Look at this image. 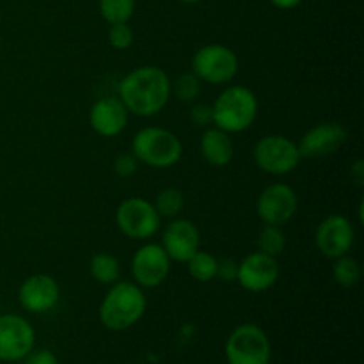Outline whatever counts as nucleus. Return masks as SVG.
I'll return each mask as SVG.
<instances>
[{
    "label": "nucleus",
    "instance_id": "obj_1",
    "mask_svg": "<svg viewBox=\"0 0 364 364\" xmlns=\"http://www.w3.org/2000/svg\"><path fill=\"white\" fill-rule=\"evenodd\" d=\"M117 96L130 114L151 117L162 112L169 103L171 78L159 66L135 68L119 82Z\"/></svg>",
    "mask_w": 364,
    "mask_h": 364
},
{
    "label": "nucleus",
    "instance_id": "obj_2",
    "mask_svg": "<svg viewBox=\"0 0 364 364\" xmlns=\"http://www.w3.org/2000/svg\"><path fill=\"white\" fill-rule=\"evenodd\" d=\"M148 299L134 281H116L100 304V320L109 331H127L144 316Z\"/></svg>",
    "mask_w": 364,
    "mask_h": 364
},
{
    "label": "nucleus",
    "instance_id": "obj_3",
    "mask_svg": "<svg viewBox=\"0 0 364 364\" xmlns=\"http://www.w3.org/2000/svg\"><path fill=\"white\" fill-rule=\"evenodd\" d=\"M259 103L245 85H230L212 105V124L228 134H242L255 124Z\"/></svg>",
    "mask_w": 364,
    "mask_h": 364
},
{
    "label": "nucleus",
    "instance_id": "obj_4",
    "mask_svg": "<svg viewBox=\"0 0 364 364\" xmlns=\"http://www.w3.org/2000/svg\"><path fill=\"white\" fill-rule=\"evenodd\" d=\"M132 153L139 164L153 169H169L183 155V144L174 132L162 127H146L132 139Z\"/></svg>",
    "mask_w": 364,
    "mask_h": 364
},
{
    "label": "nucleus",
    "instance_id": "obj_5",
    "mask_svg": "<svg viewBox=\"0 0 364 364\" xmlns=\"http://www.w3.org/2000/svg\"><path fill=\"white\" fill-rule=\"evenodd\" d=\"M238 55L230 46L210 43L201 46L192 57V73L201 82L212 85L230 84L238 73Z\"/></svg>",
    "mask_w": 364,
    "mask_h": 364
},
{
    "label": "nucleus",
    "instance_id": "obj_6",
    "mask_svg": "<svg viewBox=\"0 0 364 364\" xmlns=\"http://www.w3.org/2000/svg\"><path fill=\"white\" fill-rule=\"evenodd\" d=\"M252 156L258 169L270 176H284L294 173L302 160L297 142L279 134H270L259 139L255 144Z\"/></svg>",
    "mask_w": 364,
    "mask_h": 364
},
{
    "label": "nucleus",
    "instance_id": "obj_7",
    "mask_svg": "<svg viewBox=\"0 0 364 364\" xmlns=\"http://www.w3.org/2000/svg\"><path fill=\"white\" fill-rule=\"evenodd\" d=\"M228 364H269L272 347L265 331L256 323H242L226 341Z\"/></svg>",
    "mask_w": 364,
    "mask_h": 364
},
{
    "label": "nucleus",
    "instance_id": "obj_8",
    "mask_svg": "<svg viewBox=\"0 0 364 364\" xmlns=\"http://www.w3.org/2000/svg\"><path fill=\"white\" fill-rule=\"evenodd\" d=\"M162 217L156 212L155 205L144 198H128L117 206L116 226L130 240H149L160 230Z\"/></svg>",
    "mask_w": 364,
    "mask_h": 364
},
{
    "label": "nucleus",
    "instance_id": "obj_9",
    "mask_svg": "<svg viewBox=\"0 0 364 364\" xmlns=\"http://www.w3.org/2000/svg\"><path fill=\"white\" fill-rule=\"evenodd\" d=\"M299 210V196L288 183H272L262 191L256 201V213L263 224L283 226Z\"/></svg>",
    "mask_w": 364,
    "mask_h": 364
},
{
    "label": "nucleus",
    "instance_id": "obj_10",
    "mask_svg": "<svg viewBox=\"0 0 364 364\" xmlns=\"http://www.w3.org/2000/svg\"><path fill=\"white\" fill-rule=\"evenodd\" d=\"M171 258L160 244H144L134 252L130 263L134 283L141 288H156L171 274Z\"/></svg>",
    "mask_w": 364,
    "mask_h": 364
},
{
    "label": "nucleus",
    "instance_id": "obj_11",
    "mask_svg": "<svg viewBox=\"0 0 364 364\" xmlns=\"http://www.w3.org/2000/svg\"><path fill=\"white\" fill-rule=\"evenodd\" d=\"M36 331L23 316L0 315V361L13 363L25 359L34 350Z\"/></svg>",
    "mask_w": 364,
    "mask_h": 364
},
{
    "label": "nucleus",
    "instance_id": "obj_12",
    "mask_svg": "<svg viewBox=\"0 0 364 364\" xmlns=\"http://www.w3.org/2000/svg\"><path fill=\"white\" fill-rule=\"evenodd\" d=\"M355 242V230L350 220L340 213L327 215L318 224L315 233L316 249L326 258L336 259L350 252Z\"/></svg>",
    "mask_w": 364,
    "mask_h": 364
},
{
    "label": "nucleus",
    "instance_id": "obj_13",
    "mask_svg": "<svg viewBox=\"0 0 364 364\" xmlns=\"http://www.w3.org/2000/svg\"><path fill=\"white\" fill-rule=\"evenodd\" d=\"M279 274L277 258L255 251L238 263L237 283L251 294H262L279 281Z\"/></svg>",
    "mask_w": 364,
    "mask_h": 364
},
{
    "label": "nucleus",
    "instance_id": "obj_14",
    "mask_svg": "<svg viewBox=\"0 0 364 364\" xmlns=\"http://www.w3.org/2000/svg\"><path fill=\"white\" fill-rule=\"evenodd\" d=\"M347 128L336 121H323L309 128L297 142L302 159H326L347 142Z\"/></svg>",
    "mask_w": 364,
    "mask_h": 364
},
{
    "label": "nucleus",
    "instance_id": "obj_15",
    "mask_svg": "<svg viewBox=\"0 0 364 364\" xmlns=\"http://www.w3.org/2000/svg\"><path fill=\"white\" fill-rule=\"evenodd\" d=\"M160 245L167 252L171 262L187 263L199 251L201 233L192 220L176 217V219H171V223L164 230Z\"/></svg>",
    "mask_w": 364,
    "mask_h": 364
},
{
    "label": "nucleus",
    "instance_id": "obj_16",
    "mask_svg": "<svg viewBox=\"0 0 364 364\" xmlns=\"http://www.w3.org/2000/svg\"><path fill=\"white\" fill-rule=\"evenodd\" d=\"M60 287L50 274H34L20 284L18 302L28 313H48L59 304Z\"/></svg>",
    "mask_w": 364,
    "mask_h": 364
},
{
    "label": "nucleus",
    "instance_id": "obj_17",
    "mask_svg": "<svg viewBox=\"0 0 364 364\" xmlns=\"http://www.w3.org/2000/svg\"><path fill=\"white\" fill-rule=\"evenodd\" d=\"M130 112L119 96H103L89 110V124L102 137H116L127 128Z\"/></svg>",
    "mask_w": 364,
    "mask_h": 364
},
{
    "label": "nucleus",
    "instance_id": "obj_18",
    "mask_svg": "<svg viewBox=\"0 0 364 364\" xmlns=\"http://www.w3.org/2000/svg\"><path fill=\"white\" fill-rule=\"evenodd\" d=\"M199 149L203 159L213 167H226L235 159V142L231 134L217 127H210L203 132Z\"/></svg>",
    "mask_w": 364,
    "mask_h": 364
},
{
    "label": "nucleus",
    "instance_id": "obj_19",
    "mask_svg": "<svg viewBox=\"0 0 364 364\" xmlns=\"http://www.w3.org/2000/svg\"><path fill=\"white\" fill-rule=\"evenodd\" d=\"M89 274L100 284L110 287L116 281H119L121 265L116 256L110 255V252H96L89 262Z\"/></svg>",
    "mask_w": 364,
    "mask_h": 364
},
{
    "label": "nucleus",
    "instance_id": "obj_20",
    "mask_svg": "<svg viewBox=\"0 0 364 364\" xmlns=\"http://www.w3.org/2000/svg\"><path fill=\"white\" fill-rule=\"evenodd\" d=\"M217 262L219 259L212 252L199 249L185 265H187L192 279L199 281V283H210V281L217 279Z\"/></svg>",
    "mask_w": 364,
    "mask_h": 364
},
{
    "label": "nucleus",
    "instance_id": "obj_21",
    "mask_svg": "<svg viewBox=\"0 0 364 364\" xmlns=\"http://www.w3.org/2000/svg\"><path fill=\"white\" fill-rule=\"evenodd\" d=\"M153 205H155L156 212H159V215L162 217V219L164 217H166V219H176L185 206V196L180 188H162V191L156 194Z\"/></svg>",
    "mask_w": 364,
    "mask_h": 364
},
{
    "label": "nucleus",
    "instance_id": "obj_22",
    "mask_svg": "<svg viewBox=\"0 0 364 364\" xmlns=\"http://www.w3.org/2000/svg\"><path fill=\"white\" fill-rule=\"evenodd\" d=\"M284 249H287V235H284L283 228L274 226V224H263L258 235V251L277 258L283 255Z\"/></svg>",
    "mask_w": 364,
    "mask_h": 364
},
{
    "label": "nucleus",
    "instance_id": "obj_23",
    "mask_svg": "<svg viewBox=\"0 0 364 364\" xmlns=\"http://www.w3.org/2000/svg\"><path fill=\"white\" fill-rule=\"evenodd\" d=\"M333 267V277L340 287L343 288H352L359 283L361 279V265L355 258L345 255L340 256V258L334 259Z\"/></svg>",
    "mask_w": 364,
    "mask_h": 364
},
{
    "label": "nucleus",
    "instance_id": "obj_24",
    "mask_svg": "<svg viewBox=\"0 0 364 364\" xmlns=\"http://www.w3.org/2000/svg\"><path fill=\"white\" fill-rule=\"evenodd\" d=\"M100 13L109 25L130 21L135 13V0H100Z\"/></svg>",
    "mask_w": 364,
    "mask_h": 364
},
{
    "label": "nucleus",
    "instance_id": "obj_25",
    "mask_svg": "<svg viewBox=\"0 0 364 364\" xmlns=\"http://www.w3.org/2000/svg\"><path fill=\"white\" fill-rule=\"evenodd\" d=\"M201 89L203 82L194 73H183L174 82L171 80V96H176L180 102H196L201 95Z\"/></svg>",
    "mask_w": 364,
    "mask_h": 364
},
{
    "label": "nucleus",
    "instance_id": "obj_26",
    "mask_svg": "<svg viewBox=\"0 0 364 364\" xmlns=\"http://www.w3.org/2000/svg\"><path fill=\"white\" fill-rule=\"evenodd\" d=\"M135 32L128 21L124 23H112L109 28V45L114 50H127L134 45Z\"/></svg>",
    "mask_w": 364,
    "mask_h": 364
},
{
    "label": "nucleus",
    "instance_id": "obj_27",
    "mask_svg": "<svg viewBox=\"0 0 364 364\" xmlns=\"http://www.w3.org/2000/svg\"><path fill=\"white\" fill-rule=\"evenodd\" d=\"M112 167H114V173H116L119 178H130L137 173L139 160L135 159L132 151L119 153V155L116 156V160H114Z\"/></svg>",
    "mask_w": 364,
    "mask_h": 364
},
{
    "label": "nucleus",
    "instance_id": "obj_28",
    "mask_svg": "<svg viewBox=\"0 0 364 364\" xmlns=\"http://www.w3.org/2000/svg\"><path fill=\"white\" fill-rule=\"evenodd\" d=\"M238 274V263L231 258H223L217 262V279L224 283H235Z\"/></svg>",
    "mask_w": 364,
    "mask_h": 364
},
{
    "label": "nucleus",
    "instance_id": "obj_29",
    "mask_svg": "<svg viewBox=\"0 0 364 364\" xmlns=\"http://www.w3.org/2000/svg\"><path fill=\"white\" fill-rule=\"evenodd\" d=\"M191 121L196 127H208L212 123V105L196 103L191 109Z\"/></svg>",
    "mask_w": 364,
    "mask_h": 364
},
{
    "label": "nucleus",
    "instance_id": "obj_30",
    "mask_svg": "<svg viewBox=\"0 0 364 364\" xmlns=\"http://www.w3.org/2000/svg\"><path fill=\"white\" fill-rule=\"evenodd\" d=\"M25 364H57V358L53 352L41 348V350H31L25 358Z\"/></svg>",
    "mask_w": 364,
    "mask_h": 364
},
{
    "label": "nucleus",
    "instance_id": "obj_31",
    "mask_svg": "<svg viewBox=\"0 0 364 364\" xmlns=\"http://www.w3.org/2000/svg\"><path fill=\"white\" fill-rule=\"evenodd\" d=\"M350 178L359 185V187H363V181H364V162L363 160H358V162L350 167Z\"/></svg>",
    "mask_w": 364,
    "mask_h": 364
},
{
    "label": "nucleus",
    "instance_id": "obj_32",
    "mask_svg": "<svg viewBox=\"0 0 364 364\" xmlns=\"http://www.w3.org/2000/svg\"><path fill=\"white\" fill-rule=\"evenodd\" d=\"M269 2L272 4L274 7H277V9L288 11V9H294V7L301 6L302 0H269Z\"/></svg>",
    "mask_w": 364,
    "mask_h": 364
},
{
    "label": "nucleus",
    "instance_id": "obj_33",
    "mask_svg": "<svg viewBox=\"0 0 364 364\" xmlns=\"http://www.w3.org/2000/svg\"><path fill=\"white\" fill-rule=\"evenodd\" d=\"M180 2H183V4H198V2H203V0H180Z\"/></svg>",
    "mask_w": 364,
    "mask_h": 364
}]
</instances>
